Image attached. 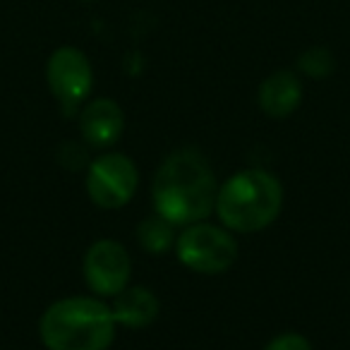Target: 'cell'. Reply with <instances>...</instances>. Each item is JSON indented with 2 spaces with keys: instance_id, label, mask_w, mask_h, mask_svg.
<instances>
[{
  "instance_id": "1",
  "label": "cell",
  "mask_w": 350,
  "mask_h": 350,
  "mask_svg": "<svg viewBox=\"0 0 350 350\" xmlns=\"http://www.w3.org/2000/svg\"><path fill=\"white\" fill-rule=\"evenodd\" d=\"M216 175L204 154L178 149L159 165L151 185L154 209L178 228L200 224L216 209Z\"/></svg>"
},
{
  "instance_id": "2",
  "label": "cell",
  "mask_w": 350,
  "mask_h": 350,
  "mask_svg": "<svg viewBox=\"0 0 350 350\" xmlns=\"http://www.w3.org/2000/svg\"><path fill=\"white\" fill-rule=\"evenodd\" d=\"M39 336L49 350H108L116 340L111 305L98 297L72 295L41 314Z\"/></svg>"
},
{
  "instance_id": "3",
  "label": "cell",
  "mask_w": 350,
  "mask_h": 350,
  "mask_svg": "<svg viewBox=\"0 0 350 350\" xmlns=\"http://www.w3.org/2000/svg\"><path fill=\"white\" fill-rule=\"evenodd\" d=\"M283 209V185L262 168L238 170L219 187L216 216L230 233H259L278 219Z\"/></svg>"
},
{
  "instance_id": "4",
  "label": "cell",
  "mask_w": 350,
  "mask_h": 350,
  "mask_svg": "<svg viewBox=\"0 0 350 350\" xmlns=\"http://www.w3.org/2000/svg\"><path fill=\"white\" fill-rule=\"evenodd\" d=\"M175 254L190 271L202 276H219L235 264L238 243L228 228L200 221L185 226V230L175 238Z\"/></svg>"
},
{
  "instance_id": "5",
  "label": "cell",
  "mask_w": 350,
  "mask_h": 350,
  "mask_svg": "<svg viewBox=\"0 0 350 350\" xmlns=\"http://www.w3.org/2000/svg\"><path fill=\"white\" fill-rule=\"evenodd\" d=\"M139 183L135 161L120 151H108L94 159L87 170V195L101 209H120L130 204Z\"/></svg>"
},
{
  "instance_id": "6",
  "label": "cell",
  "mask_w": 350,
  "mask_h": 350,
  "mask_svg": "<svg viewBox=\"0 0 350 350\" xmlns=\"http://www.w3.org/2000/svg\"><path fill=\"white\" fill-rule=\"evenodd\" d=\"M46 82L60 106L77 108L92 94L94 70L89 58L75 46H60L46 63Z\"/></svg>"
},
{
  "instance_id": "7",
  "label": "cell",
  "mask_w": 350,
  "mask_h": 350,
  "mask_svg": "<svg viewBox=\"0 0 350 350\" xmlns=\"http://www.w3.org/2000/svg\"><path fill=\"white\" fill-rule=\"evenodd\" d=\"M82 273L94 295L116 297L125 291L132 276L130 252L118 240H96L87 250L82 262Z\"/></svg>"
},
{
  "instance_id": "8",
  "label": "cell",
  "mask_w": 350,
  "mask_h": 350,
  "mask_svg": "<svg viewBox=\"0 0 350 350\" xmlns=\"http://www.w3.org/2000/svg\"><path fill=\"white\" fill-rule=\"evenodd\" d=\"M122 130H125V116L113 98H92L79 111V132L89 146L108 149L120 139Z\"/></svg>"
},
{
  "instance_id": "9",
  "label": "cell",
  "mask_w": 350,
  "mask_h": 350,
  "mask_svg": "<svg viewBox=\"0 0 350 350\" xmlns=\"http://www.w3.org/2000/svg\"><path fill=\"white\" fill-rule=\"evenodd\" d=\"M302 82L291 70H278L259 84V108L273 120L293 116L302 103Z\"/></svg>"
},
{
  "instance_id": "10",
  "label": "cell",
  "mask_w": 350,
  "mask_h": 350,
  "mask_svg": "<svg viewBox=\"0 0 350 350\" xmlns=\"http://www.w3.org/2000/svg\"><path fill=\"white\" fill-rule=\"evenodd\" d=\"M159 310V297L144 286H127L125 291H120L113 297L111 305L116 324H122L127 329H146L156 321Z\"/></svg>"
},
{
  "instance_id": "11",
  "label": "cell",
  "mask_w": 350,
  "mask_h": 350,
  "mask_svg": "<svg viewBox=\"0 0 350 350\" xmlns=\"http://www.w3.org/2000/svg\"><path fill=\"white\" fill-rule=\"evenodd\" d=\"M175 226L165 221L163 216L154 214L146 216L139 226H137V240L149 254H165L170 247H175Z\"/></svg>"
},
{
  "instance_id": "12",
  "label": "cell",
  "mask_w": 350,
  "mask_h": 350,
  "mask_svg": "<svg viewBox=\"0 0 350 350\" xmlns=\"http://www.w3.org/2000/svg\"><path fill=\"white\" fill-rule=\"evenodd\" d=\"M297 70L310 79H326L334 75L336 58L324 46H312V49L300 53V58H297Z\"/></svg>"
},
{
  "instance_id": "13",
  "label": "cell",
  "mask_w": 350,
  "mask_h": 350,
  "mask_svg": "<svg viewBox=\"0 0 350 350\" xmlns=\"http://www.w3.org/2000/svg\"><path fill=\"white\" fill-rule=\"evenodd\" d=\"M264 350H314L312 343L302 334L295 331H286V334H278L264 345Z\"/></svg>"
},
{
  "instance_id": "14",
  "label": "cell",
  "mask_w": 350,
  "mask_h": 350,
  "mask_svg": "<svg viewBox=\"0 0 350 350\" xmlns=\"http://www.w3.org/2000/svg\"><path fill=\"white\" fill-rule=\"evenodd\" d=\"M87 3H92V0H87Z\"/></svg>"
}]
</instances>
